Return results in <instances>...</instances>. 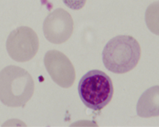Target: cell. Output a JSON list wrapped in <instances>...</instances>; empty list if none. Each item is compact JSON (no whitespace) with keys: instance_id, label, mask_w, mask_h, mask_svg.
<instances>
[{"instance_id":"277c9868","label":"cell","mask_w":159,"mask_h":127,"mask_svg":"<svg viewBox=\"0 0 159 127\" xmlns=\"http://www.w3.org/2000/svg\"><path fill=\"white\" fill-rule=\"evenodd\" d=\"M7 50L10 57L18 62L31 60L39 49V39L31 28L20 26L12 31L7 43Z\"/></svg>"},{"instance_id":"3957f363","label":"cell","mask_w":159,"mask_h":127,"mask_svg":"<svg viewBox=\"0 0 159 127\" xmlns=\"http://www.w3.org/2000/svg\"><path fill=\"white\" fill-rule=\"evenodd\" d=\"M78 94L88 108L100 111L111 100L114 88L110 76L100 70H92L85 74L78 86Z\"/></svg>"},{"instance_id":"7a4b0ae2","label":"cell","mask_w":159,"mask_h":127,"mask_svg":"<svg viewBox=\"0 0 159 127\" xmlns=\"http://www.w3.org/2000/svg\"><path fill=\"white\" fill-rule=\"evenodd\" d=\"M141 54V46L134 37L119 35L106 45L102 52V60L108 71L115 74H124L136 68Z\"/></svg>"},{"instance_id":"ba28073f","label":"cell","mask_w":159,"mask_h":127,"mask_svg":"<svg viewBox=\"0 0 159 127\" xmlns=\"http://www.w3.org/2000/svg\"><path fill=\"white\" fill-rule=\"evenodd\" d=\"M64 5L73 10H79L84 8L87 0H62Z\"/></svg>"},{"instance_id":"52a82bcc","label":"cell","mask_w":159,"mask_h":127,"mask_svg":"<svg viewBox=\"0 0 159 127\" xmlns=\"http://www.w3.org/2000/svg\"><path fill=\"white\" fill-rule=\"evenodd\" d=\"M158 85L155 86L148 88L141 95L136 107L139 117L148 118L158 116Z\"/></svg>"},{"instance_id":"6da1fadb","label":"cell","mask_w":159,"mask_h":127,"mask_svg":"<svg viewBox=\"0 0 159 127\" xmlns=\"http://www.w3.org/2000/svg\"><path fill=\"white\" fill-rule=\"evenodd\" d=\"M34 82L23 68L9 66L0 72V101L10 107H24L31 99Z\"/></svg>"},{"instance_id":"5b68a950","label":"cell","mask_w":159,"mask_h":127,"mask_svg":"<svg viewBox=\"0 0 159 127\" xmlns=\"http://www.w3.org/2000/svg\"><path fill=\"white\" fill-rule=\"evenodd\" d=\"M74 30L73 19L69 12L59 8L49 14L43 24L46 39L54 44H61L68 41Z\"/></svg>"},{"instance_id":"8992f818","label":"cell","mask_w":159,"mask_h":127,"mask_svg":"<svg viewBox=\"0 0 159 127\" xmlns=\"http://www.w3.org/2000/svg\"><path fill=\"white\" fill-rule=\"evenodd\" d=\"M44 64L51 78L62 88L73 86L76 72L70 60L63 53L53 50L47 52L44 57Z\"/></svg>"}]
</instances>
